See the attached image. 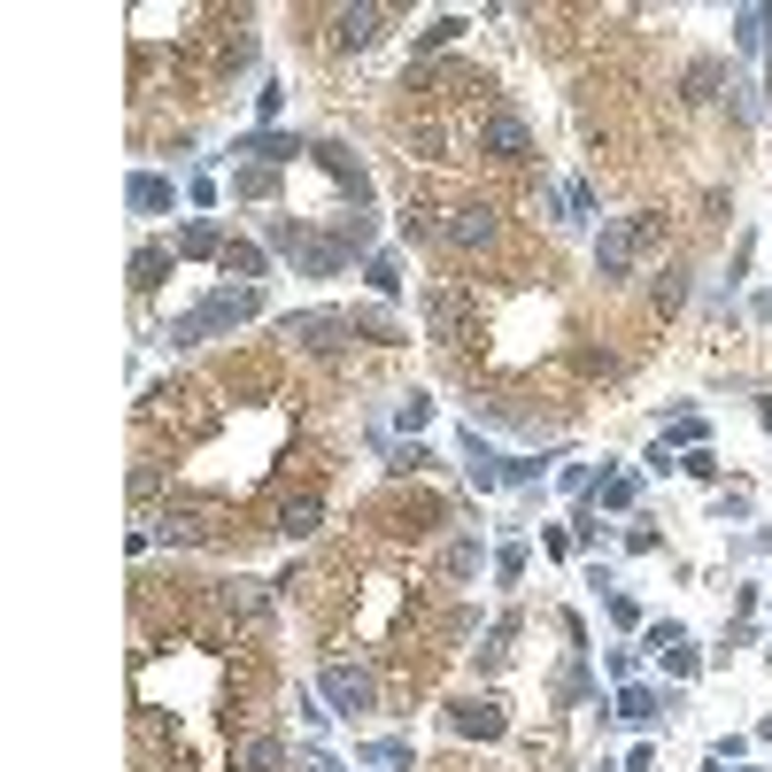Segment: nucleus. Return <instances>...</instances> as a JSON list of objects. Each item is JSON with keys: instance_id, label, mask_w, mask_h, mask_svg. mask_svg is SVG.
<instances>
[{"instance_id": "nucleus-18", "label": "nucleus", "mask_w": 772, "mask_h": 772, "mask_svg": "<svg viewBox=\"0 0 772 772\" xmlns=\"http://www.w3.org/2000/svg\"><path fill=\"white\" fill-rule=\"evenodd\" d=\"M179 255H224V232H217L209 217H194V224L179 232Z\"/></svg>"}, {"instance_id": "nucleus-17", "label": "nucleus", "mask_w": 772, "mask_h": 772, "mask_svg": "<svg viewBox=\"0 0 772 772\" xmlns=\"http://www.w3.org/2000/svg\"><path fill=\"white\" fill-rule=\"evenodd\" d=\"M224 603H232L240 618H264V611H271V595H264V579H232V587H224Z\"/></svg>"}, {"instance_id": "nucleus-26", "label": "nucleus", "mask_w": 772, "mask_h": 772, "mask_svg": "<svg viewBox=\"0 0 772 772\" xmlns=\"http://www.w3.org/2000/svg\"><path fill=\"white\" fill-rule=\"evenodd\" d=\"M679 302H688V279L664 271V279H657V309H679Z\"/></svg>"}, {"instance_id": "nucleus-13", "label": "nucleus", "mask_w": 772, "mask_h": 772, "mask_svg": "<svg viewBox=\"0 0 772 772\" xmlns=\"http://www.w3.org/2000/svg\"><path fill=\"white\" fill-rule=\"evenodd\" d=\"M425 317H433V340H456V324H464V294L433 286V294H425Z\"/></svg>"}, {"instance_id": "nucleus-15", "label": "nucleus", "mask_w": 772, "mask_h": 772, "mask_svg": "<svg viewBox=\"0 0 772 772\" xmlns=\"http://www.w3.org/2000/svg\"><path fill=\"white\" fill-rule=\"evenodd\" d=\"M162 271H170V247H139V255H132V286H139V294H155Z\"/></svg>"}, {"instance_id": "nucleus-24", "label": "nucleus", "mask_w": 772, "mask_h": 772, "mask_svg": "<svg viewBox=\"0 0 772 772\" xmlns=\"http://www.w3.org/2000/svg\"><path fill=\"white\" fill-rule=\"evenodd\" d=\"M634 494H641V479H634V471H611V479H603V510H626Z\"/></svg>"}, {"instance_id": "nucleus-29", "label": "nucleus", "mask_w": 772, "mask_h": 772, "mask_svg": "<svg viewBox=\"0 0 772 772\" xmlns=\"http://www.w3.org/2000/svg\"><path fill=\"white\" fill-rule=\"evenodd\" d=\"M471 564H479V541H456V549H449V572L471 579Z\"/></svg>"}, {"instance_id": "nucleus-12", "label": "nucleus", "mask_w": 772, "mask_h": 772, "mask_svg": "<svg viewBox=\"0 0 772 772\" xmlns=\"http://www.w3.org/2000/svg\"><path fill=\"white\" fill-rule=\"evenodd\" d=\"M217 264H224V279H247V286H255V279L271 271V255L255 247V240H224V255H217Z\"/></svg>"}, {"instance_id": "nucleus-11", "label": "nucleus", "mask_w": 772, "mask_h": 772, "mask_svg": "<svg viewBox=\"0 0 772 772\" xmlns=\"http://www.w3.org/2000/svg\"><path fill=\"white\" fill-rule=\"evenodd\" d=\"M124 201H132V217H162L170 201H179V186H170V179H155V170H139V179L124 186Z\"/></svg>"}, {"instance_id": "nucleus-8", "label": "nucleus", "mask_w": 772, "mask_h": 772, "mask_svg": "<svg viewBox=\"0 0 772 772\" xmlns=\"http://www.w3.org/2000/svg\"><path fill=\"white\" fill-rule=\"evenodd\" d=\"M232 155H247V162H294V155H317V147H302L294 132H247V139H232Z\"/></svg>"}, {"instance_id": "nucleus-20", "label": "nucleus", "mask_w": 772, "mask_h": 772, "mask_svg": "<svg viewBox=\"0 0 772 772\" xmlns=\"http://www.w3.org/2000/svg\"><path fill=\"white\" fill-rule=\"evenodd\" d=\"M657 711H672V703H664V696H649V688H626V696H618V719H634V726H649Z\"/></svg>"}, {"instance_id": "nucleus-1", "label": "nucleus", "mask_w": 772, "mask_h": 772, "mask_svg": "<svg viewBox=\"0 0 772 772\" xmlns=\"http://www.w3.org/2000/svg\"><path fill=\"white\" fill-rule=\"evenodd\" d=\"M255 309H264V294H255V286H217L209 302H194L179 324H170V348H201V340H217V332L247 324Z\"/></svg>"}, {"instance_id": "nucleus-2", "label": "nucleus", "mask_w": 772, "mask_h": 772, "mask_svg": "<svg viewBox=\"0 0 772 772\" xmlns=\"http://www.w3.org/2000/svg\"><path fill=\"white\" fill-rule=\"evenodd\" d=\"M464 471H471L487 494H494V487H526V479H541L534 456H502V449H487V441H479V425L464 433Z\"/></svg>"}, {"instance_id": "nucleus-4", "label": "nucleus", "mask_w": 772, "mask_h": 772, "mask_svg": "<svg viewBox=\"0 0 772 772\" xmlns=\"http://www.w3.org/2000/svg\"><path fill=\"white\" fill-rule=\"evenodd\" d=\"M425 232H433L441 247H456V255H479V247H494L502 224H494V209H441Z\"/></svg>"}, {"instance_id": "nucleus-22", "label": "nucleus", "mask_w": 772, "mask_h": 772, "mask_svg": "<svg viewBox=\"0 0 772 772\" xmlns=\"http://www.w3.org/2000/svg\"><path fill=\"white\" fill-rule=\"evenodd\" d=\"M279 534H286V541L317 534V502H286V510H279Z\"/></svg>"}, {"instance_id": "nucleus-30", "label": "nucleus", "mask_w": 772, "mask_h": 772, "mask_svg": "<svg viewBox=\"0 0 772 772\" xmlns=\"http://www.w3.org/2000/svg\"><path fill=\"white\" fill-rule=\"evenodd\" d=\"M518 572H526V549H518V541H510V549L494 556V579H518Z\"/></svg>"}, {"instance_id": "nucleus-23", "label": "nucleus", "mask_w": 772, "mask_h": 772, "mask_svg": "<svg viewBox=\"0 0 772 772\" xmlns=\"http://www.w3.org/2000/svg\"><path fill=\"white\" fill-rule=\"evenodd\" d=\"M364 279H371V294H402V264H394V255H371Z\"/></svg>"}, {"instance_id": "nucleus-9", "label": "nucleus", "mask_w": 772, "mask_h": 772, "mask_svg": "<svg viewBox=\"0 0 772 772\" xmlns=\"http://www.w3.org/2000/svg\"><path fill=\"white\" fill-rule=\"evenodd\" d=\"M449 726H456V734H479V742H494L510 719H502V703H487V696H464V703L449 711Z\"/></svg>"}, {"instance_id": "nucleus-19", "label": "nucleus", "mask_w": 772, "mask_h": 772, "mask_svg": "<svg viewBox=\"0 0 772 772\" xmlns=\"http://www.w3.org/2000/svg\"><path fill=\"white\" fill-rule=\"evenodd\" d=\"M510 641H518V618H494L487 626V649H479V664L494 672V664H510Z\"/></svg>"}, {"instance_id": "nucleus-28", "label": "nucleus", "mask_w": 772, "mask_h": 772, "mask_svg": "<svg viewBox=\"0 0 772 772\" xmlns=\"http://www.w3.org/2000/svg\"><path fill=\"white\" fill-rule=\"evenodd\" d=\"M240 194H247V201H264V194H271V170H264V162L240 170Z\"/></svg>"}, {"instance_id": "nucleus-16", "label": "nucleus", "mask_w": 772, "mask_h": 772, "mask_svg": "<svg viewBox=\"0 0 772 772\" xmlns=\"http://www.w3.org/2000/svg\"><path fill=\"white\" fill-rule=\"evenodd\" d=\"M279 764H286V742H271V734H255L240 749V772H279Z\"/></svg>"}, {"instance_id": "nucleus-27", "label": "nucleus", "mask_w": 772, "mask_h": 772, "mask_svg": "<svg viewBox=\"0 0 772 772\" xmlns=\"http://www.w3.org/2000/svg\"><path fill=\"white\" fill-rule=\"evenodd\" d=\"M464 32H471V24H464V16H441V24H433V32H425V47H456V39H464Z\"/></svg>"}, {"instance_id": "nucleus-7", "label": "nucleus", "mask_w": 772, "mask_h": 772, "mask_svg": "<svg viewBox=\"0 0 772 772\" xmlns=\"http://www.w3.org/2000/svg\"><path fill=\"white\" fill-rule=\"evenodd\" d=\"M634 255H641L634 217H626V224H603V240H595V271H603V279H626V271H634Z\"/></svg>"}, {"instance_id": "nucleus-14", "label": "nucleus", "mask_w": 772, "mask_h": 772, "mask_svg": "<svg viewBox=\"0 0 772 772\" xmlns=\"http://www.w3.org/2000/svg\"><path fill=\"white\" fill-rule=\"evenodd\" d=\"M734 47H742V54H764V47H772V9H742V16H734Z\"/></svg>"}, {"instance_id": "nucleus-5", "label": "nucleus", "mask_w": 772, "mask_h": 772, "mask_svg": "<svg viewBox=\"0 0 772 772\" xmlns=\"http://www.w3.org/2000/svg\"><path fill=\"white\" fill-rule=\"evenodd\" d=\"M317 688H324V703H332L340 719H356V711H371V696H379L364 664H324V672H317Z\"/></svg>"}, {"instance_id": "nucleus-6", "label": "nucleus", "mask_w": 772, "mask_h": 772, "mask_svg": "<svg viewBox=\"0 0 772 772\" xmlns=\"http://www.w3.org/2000/svg\"><path fill=\"white\" fill-rule=\"evenodd\" d=\"M479 155H494V162H526V155H534L526 117H518V109H487V124H479Z\"/></svg>"}, {"instance_id": "nucleus-25", "label": "nucleus", "mask_w": 772, "mask_h": 772, "mask_svg": "<svg viewBox=\"0 0 772 772\" xmlns=\"http://www.w3.org/2000/svg\"><path fill=\"white\" fill-rule=\"evenodd\" d=\"M425 417H433V402H425V394H402V417H394L402 433H425Z\"/></svg>"}, {"instance_id": "nucleus-10", "label": "nucleus", "mask_w": 772, "mask_h": 772, "mask_svg": "<svg viewBox=\"0 0 772 772\" xmlns=\"http://www.w3.org/2000/svg\"><path fill=\"white\" fill-rule=\"evenodd\" d=\"M379 32H387V9H371V0H364V9H340V16H332V39H340V47H371Z\"/></svg>"}, {"instance_id": "nucleus-3", "label": "nucleus", "mask_w": 772, "mask_h": 772, "mask_svg": "<svg viewBox=\"0 0 772 772\" xmlns=\"http://www.w3.org/2000/svg\"><path fill=\"white\" fill-rule=\"evenodd\" d=\"M279 332H286V340H302L309 356H340V348L356 340V317H340V309H294Z\"/></svg>"}, {"instance_id": "nucleus-21", "label": "nucleus", "mask_w": 772, "mask_h": 772, "mask_svg": "<svg viewBox=\"0 0 772 772\" xmlns=\"http://www.w3.org/2000/svg\"><path fill=\"white\" fill-rule=\"evenodd\" d=\"M719 77H726L719 62H688V77H679V85H688V101H711V94H719Z\"/></svg>"}]
</instances>
